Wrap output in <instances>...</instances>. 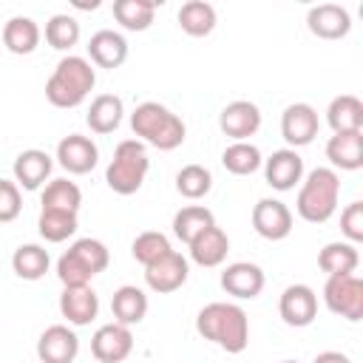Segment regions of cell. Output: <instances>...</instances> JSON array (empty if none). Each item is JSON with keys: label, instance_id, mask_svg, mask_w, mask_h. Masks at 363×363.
Wrapping results in <instances>:
<instances>
[{"label": "cell", "instance_id": "cell-1", "mask_svg": "<svg viewBox=\"0 0 363 363\" xmlns=\"http://www.w3.org/2000/svg\"><path fill=\"white\" fill-rule=\"evenodd\" d=\"M196 332L221 346L230 354H241L250 343V318L238 303L230 301H213L199 309L196 315Z\"/></svg>", "mask_w": 363, "mask_h": 363}, {"label": "cell", "instance_id": "cell-2", "mask_svg": "<svg viewBox=\"0 0 363 363\" xmlns=\"http://www.w3.org/2000/svg\"><path fill=\"white\" fill-rule=\"evenodd\" d=\"M94 85H96V68L88 62V57L65 54L45 82V99L54 108L68 111V108L82 105L91 96Z\"/></svg>", "mask_w": 363, "mask_h": 363}, {"label": "cell", "instance_id": "cell-3", "mask_svg": "<svg viewBox=\"0 0 363 363\" xmlns=\"http://www.w3.org/2000/svg\"><path fill=\"white\" fill-rule=\"evenodd\" d=\"M130 130L142 145H150V147H159V150H176L187 136V128H184L182 116H176L167 105L153 102V99L133 108Z\"/></svg>", "mask_w": 363, "mask_h": 363}, {"label": "cell", "instance_id": "cell-4", "mask_svg": "<svg viewBox=\"0 0 363 363\" xmlns=\"http://www.w3.org/2000/svg\"><path fill=\"white\" fill-rule=\"evenodd\" d=\"M340 201V176L332 167H315L301 179L295 210L309 224H326Z\"/></svg>", "mask_w": 363, "mask_h": 363}, {"label": "cell", "instance_id": "cell-5", "mask_svg": "<svg viewBox=\"0 0 363 363\" xmlns=\"http://www.w3.org/2000/svg\"><path fill=\"white\" fill-rule=\"evenodd\" d=\"M111 261L108 247L99 238H77L57 261V278L62 286H91V278L99 275Z\"/></svg>", "mask_w": 363, "mask_h": 363}, {"label": "cell", "instance_id": "cell-6", "mask_svg": "<svg viewBox=\"0 0 363 363\" xmlns=\"http://www.w3.org/2000/svg\"><path fill=\"white\" fill-rule=\"evenodd\" d=\"M150 170V159H147V147L139 139H122L113 150V159L108 162L105 170V182L113 193L119 196H133L142 184L145 176Z\"/></svg>", "mask_w": 363, "mask_h": 363}, {"label": "cell", "instance_id": "cell-7", "mask_svg": "<svg viewBox=\"0 0 363 363\" xmlns=\"http://www.w3.org/2000/svg\"><path fill=\"white\" fill-rule=\"evenodd\" d=\"M326 309L337 318L357 323L363 318V278L352 275H329L323 284Z\"/></svg>", "mask_w": 363, "mask_h": 363}, {"label": "cell", "instance_id": "cell-8", "mask_svg": "<svg viewBox=\"0 0 363 363\" xmlns=\"http://www.w3.org/2000/svg\"><path fill=\"white\" fill-rule=\"evenodd\" d=\"M187 275H190V264L179 250H167L164 255H159L156 261H150L145 267V284H147V289H153L159 295H170V292L182 289Z\"/></svg>", "mask_w": 363, "mask_h": 363}, {"label": "cell", "instance_id": "cell-9", "mask_svg": "<svg viewBox=\"0 0 363 363\" xmlns=\"http://www.w3.org/2000/svg\"><path fill=\"white\" fill-rule=\"evenodd\" d=\"M320 130V119H318V111L309 105V102H292L284 108L281 113V136L286 142V147L298 150V147H306Z\"/></svg>", "mask_w": 363, "mask_h": 363}, {"label": "cell", "instance_id": "cell-10", "mask_svg": "<svg viewBox=\"0 0 363 363\" xmlns=\"http://www.w3.org/2000/svg\"><path fill=\"white\" fill-rule=\"evenodd\" d=\"M278 315L286 326L303 329L318 318V295L309 284H289L278 298Z\"/></svg>", "mask_w": 363, "mask_h": 363}, {"label": "cell", "instance_id": "cell-11", "mask_svg": "<svg viewBox=\"0 0 363 363\" xmlns=\"http://www.w3.org/2000/svg\"><path fill=\"white\" fill-rule=\"evenodd\" d=\"M295 216L281 199H261L252 207V230L267 241H284L292 233Z\"/></svg>", "mask_w": 363, "mask_h": 363}, {"label": "cell", "instance_id": "cell-12", "mask_svg": "<svg viewBox=\"0 0 363 363\" xmlns=\"http://www.w3.org/2000/svg\"><path fill=\"white\" fill-rule=\"evenodd\" d=\"M218 128L233 142H250V136H255L258 128H261V111L250 99L227 102L218 113Z\"/></svg>", "mask_w": 363, "mask_h": 363}, {"label": "cell", "instance_id": "cell-13", "mask_svg": "<svg viewBox=\"0 0 363 363\" xmlns=\"http://www.w3.org/2000/svg\"><path fill=\"white\" fill-rule=\"evenodd\" d=\"M57 162L62 170L74 173V176H85L96 167L99 162V147L91 136L82 133H68L57 142Z\"/></svg>", "mask_w": 363, "mask_h": 363}, {"label": "cell", "instance_id": "cell-14", "mask_svg": "<svg viewBox=\"0 0 363 363\" xmlns=\"http://www.w3.org/2000/svg\"><path fill=\"white\" fill-rule=\"evenodd\" d=\"M221 289L238 301H252L261 295L264 284H267V275L258 264L252 261H235V264H227L221 269Z\"/></svg>", "mask_w": 363, "mask_h": 363}, {"label": "cell", "instance_id": "cell-15", "mask_svg": "<svg viewBox=\"0 0 363 363\" xmlns=\"http://www.w3.org/2000/svg\"><path fill=\"white\" fill-rule=\"evenodd\" d=\"M133 352V332L122 323H105L91 337V354L99 363H122Z\"/></svg>", "mask_w": 363, "mask_h": 363}, {"label": "cell", "instance_id": "cell-16", "mask_svg": "<svg viewBox=\"0 0 363 363\" xmlns=\"http://www.w3.org/2000/svg\"><path fill=\"white\" fill-rule=\"evenodd\" d=\"M264 179L278 193L295 190V184H301V179H303V159H301V153L292 150V147L275 150L269 159H264Z\"/></svg>", "mask_w": 363, "mask_h": 363}, {"label": "cell", "instance_id": "cell-17", "mask_svg": "<svg viewBox=\"0 0 363 363\" xmlns=\"http://www.w3.org/2000/svg\"><path fill=\"white\" fill-rule=\"evenodd\" d=\"M79 354V337L71 326L54 323L48 326L37 340V357L40 363H74Z\"/></svg>", "mask_w": 363, "mask_h": 363}, {"label": "cell", "instance_id": "cell-18", "mask_svg": "<svg viewBox=\"0 0 363 363\" xmlns=\"http://www.w3.org/2000/svg\"><path fill=\"white\" fill-rule=\"evenodd\" d=\"M306 28L318 40H343L352 31V17L346 6L337 3H318L306 11Z\"/></svg>", "mask_w": 363, "mask_h": 363}, {"label": "cell", "instance_id": "cell-19", "mask_svg": "<svg viewBox=\"0 0 363 363\" xmlns=\"http://www.w3.org/2000/svg\"><path fill=\"white\" fill-rule=\"evenodd\" d=\"M85 51H88V62L91 65L113 71L128 60V40L113 28H99L96 34H91Z\"/></svg>", "mask_w": 363, "mask_h": 363}, {"label": "cell", "instance_id": "cell-20", "mask_svg": "<svg viewBox=\"0 0 363 363\" xmlns=\"http://www.w3.org/2000/svg\"><path fill=\"white\" fill-rule=\"evenodd\" d=\"M51 170H54V159L40 147H28V150L17 153V159L11 164V173H14V182L20 190L43 187L45 179L51 176Z\"/></svg>", "mask_w": 363, "mask_h": 363}, {"label": "cell", "instance_id": "cell-21", "mask_svg": "<svg viewBox=\"0 0 363 363\" xmlns=\"http://www.w3.org/2000/svg\"><path fill=\"white\" fill-rule=\"evenodd\" d=\"M99 312V298L91 286H62L60 315L71 326H88Z\"/></svg>", "mask_w": 363, "mask_h": 363}, {"label": "cell", "instance_id": "cell-22", "mask_svg": "<svg viewBox=\"0 0 363 363\" xmlns=\"http://www.w3.org/2000/svg\"><path fill=\"white\" fill-rule=\"evenodd\" d=\"M326 159L332 170H360L363 167V130L332 133L326 142Z\"/></svg>", "mask_w": 363, "mask_h": 363}, {"label": "cell", "instance_id": "cell-23", "mask_svg": "<svg viewBox=\"0 0 363 363\" xmlns=\"http://www.w3.org/2000/svg\"><path fill=\"white\" fill-rule=\"evenodd\" d=\"M187 247H190V258L199 267H218V264H224V258L230 252V238L218 224H213V227L201 230Z\"/></svg>", "mask_w": 363, "mask_h": 363}, {"label": "cell", "instance_id": "cell-24", "mask_svg": "<svg viewBox=\"0 0 363 363\" xmlns=\"http://www.w3.org/2000/svg\"><path fill=\"white\" fill-rule=\"evenodd\" d=\"M122 116H125L122 96H116V94H99V96L91 99L88 113H85V122H88V128L94 133L105 136V133H113L122 125Z\"/></svg>", "mask_w": 363, "mask_h": 363}, {"label": "cell", "instance_id": "cell-25", "mask_svg": "<svg viewBox=\"0 0 363 363\" xmlns=\"http://www.w3.org/2000/svg\"><path fill=\"white\" fill-rule=\"evenodd\" d=\"M111 312H113V320L122 323V326H136L145 320L147 315V295L145 289L133 286V284H125L113 292L111 298Z\"/></svg>", "mask_w": 363, "mask_h": 363}, {"label": "cell", "instance_id": "cell-26", "mask_svg": "<svg viewBox=\"0 0 363 363\" xmlns=\"http://www.w3.org/2000/svg\"><path fill=\"white\" fill-rule=\"evenodd\" d=\"M40 26L31 20V17H9L6 26H3V45L11 51V54H31L37 45H40Z\"/></svg>", "mask_w": 363, "mask_h": 363}, {"label": "cell", "instance_id": "cell-27", "mask_svg": "<svg viewBox=\"0 0 363 363\" xmlns=\"http://www.w3.org/2000/svg\"><path fill=\"white\" fill-rule=\"evenodd\" d=\"M326 122L332 133L343 130H363V102L354 94H340L326 108Z\"/></svg>", "mask_w": 363, "mask_h": 363}, {"label": "cell", "instance_id": "cell-28", "mask_svg": "<svg viewBox=\"0 0 363 363\" xmlns=\"http://www.w3.org/2000/svg\"><path fill=\"white\" fill-rule=\"evenodd\" d=\"M360 264V252L354 244L349 241H329L320 252H318V267L329 275H352Z\"/></svg>", "mask_w": 363, "mask_h": 363}, {"label": "cell", "instance_id": "cell-29", "mask_svg": "<svg viewBox=\"0 0 363 363\" xmlns=\"http://www.w3.org/2000/svg\"><path fill=\"white\" fill-rule=\"evenodd\" d=\"M159 6L162 0H113V17L125 31H145L150 28Z\"/></svg>", "mask_w": 363, "mask_h": 363}, {"label": "cell", "instance_id": "cell-30", "mask_svg": "<svg viewBox=\"0 0 363 363\" xmlns=\"http://www.w3.org/2000/svg\"><path fill=\"white\" fill-rule=\"evenodd\" d=\"M176 20H179V28L184 34H190V37H207L216 28V20L218 17H216L213 3H207V0H187V3H182Z\"/></svg>", "mask_w": 363, "mask_h": 363}, {"label": "cell", "instance_id": "cell-31", "mask_svg": "<svg viewBox=\"0 0 363 363\" xmlns=\"http://www.w3.org/2000/svg\"><path fill=\"white\" fill-rule=\"evenodd\" d=\"M40 210H57V213H79L82 190L71 179H51L40 196Z\"/></svg>", "mask_w": 363, "mask_h": 363}, {"label": "cell", "instance_id": "cell-32", "mask_svg": "<svg viewBox=\"0 0 363 363\" xmlns=\"http://www.w3.org/2000/svg\"><path fill=\"white\" fill-rule=\"evenodd\" d=\"M48 264H51V255L40 244H20L11 255V269L23 281H40L48 272Z\"/></svg>", "mask_w": 363, "mask_h": 363}, {"label": "cell", "instance_id": "cell-33", "mask_svg": "<svg viewBox=\"0 0 363 363\" xmlns=\"http://www.w3.org/2000/svg\"><path fill=\"white\" fill-rule=\"evenodd\" d=\"M213 224H216V216H213L210 207H204V204H187V207H182L173 216V235L182 244H190L201 230H207Z\"/></svg>", "mask_w": 363, "mask_h": 363}, {"label": "cell", "instance_id": "cell-34", "mask_svg": "<svg viewBox=\"0 0 363 363\" xmlns=\"http://www.w3.org/2000/svg\"><path fill=\"white\" fill-rule=\"evenodd\" d=\"M221 164L233 176H250V173H255L264 164V156H261V150L252 142H233V145L224 147Z\"/></svg>", "mask_w": 363, "mask_h": 363}, {"label": "cell", "instance_id": "cell-35", "mask_svg": "<svg viewBox=\"0 0 363 363\" xmlns=\"http://www.w3.org/2000/svg\"><path fill=\"white\" fill-rule=\"evenodd\" d=\"M79 221L77 213H57V210H40L37 230L48 244H62L77 233Z\"/></svg>", "mask_w": 363, "mask_h": 363}, {"label": "cell", "instance_id": "cell-36", "mask_svg": "<svg viewBox=\"0 0 363 363\" xmlns=\"http://www.w3.org/2000/svg\"><path fill=\"white\" fill-rule=\"evenodd\" d=\"M176 190L190 199V201H199L204 199L210 190H213V173L204 167V164H184L179 173H176Z\"/></svg>", "mask_w": 363, "mask_h": 363}, {"label": "cell", "instance_id": "cell-37", "mask_svg": "<svg viewBox=\"0 0 363 363\" xmlns=\"http://www.w3.org/2000/svg\"><path fill=\"white\" fill-rule=\"evenodd\" d=\"M79 23L71 14H54L45 23V43L57 51H71L79 43Z\"/></svg>", "mask_w": 363, "mask_h": 363}, {"label": "cell", "instance_id": "cell-38", "mask_svg": "<svg viewBox=\"0 0 363 363\" xmlns=\"http://www.w3.org/2000/svg\"><path fill=\"white\" fill-rule=\"evenodd\" d=\"M167 250H173V247H170V238H167L164 233H159V230H145V233H139V235L133 238V244H130V255H133L142 267H147L150 261H156V258L164 255Z\"/></svg>", "mask_w": 363, "mask_h": 363}, {"label": "cell", "instance_id": "cell-39", "mask_svg": "<svg viewBox=\"0 0 363 363\" xmlns=\"http://www.w3.org/2000/svg\"><path fill=\"white\" fill-rule=\"evenodd\" d=\"M20 210H23V196H20L17 182L0 179V224L14 221L20 216Z\"/></svg>", "mask_w": 363, "mask_h": 363}, {"label": "cell", "instance_id": "cell-40", "mask_svg": "<svg viewBox=\"0 0 363 363\" xmlns=\"http://www.w3.org/2000/svg\"><path fill=\"white\" fill-rule=\"evenodd\" d=\"M340 233L354 247L363 241V201H352V204L343 207V213H340Z\"/></svg>", "mask_w": 363, "mask_h": 363}, {"label": "cell", "instance_id": "cell-41", "mask_svg": "<svg viewBox=\"0 0 363 363\" xmlns=\"http://www.w3.org/2000/svg\"><path fill=\"white\" fill-rule=\"evenodd\" d=\"M312 363H352V357H349V354H343V352L326 349V352H318Z\"/></svg>", "mask_w": 363, "mask_h": 363}, {"label": "cell", "instance_id": "cell-42", "mask_svg": "<svg viewBox=\"0 0 363 363\" xmlns=\"http://www.w3.org/2000/svg\"><path fill=\"white\" fill-rule=\"evenodd\" d=\"M77 9H96L99 6V0H91V3H74Z\"/></svg>", "mask_w": 363, "mask_h": 363}, {"label": "cell", "instance_id": "cell-43", "mask_svg": "<svg viewBox=\"0 0 363 363\" xmlns=\"http://www.w3.org/2000/svg\"><path fill=\"white\" fill-rule=\"evenodd\" d=\"M281 363H298V360H281Z\"/></svg>", "mask_w": 363, "mask_h": 363}]
</instances>
